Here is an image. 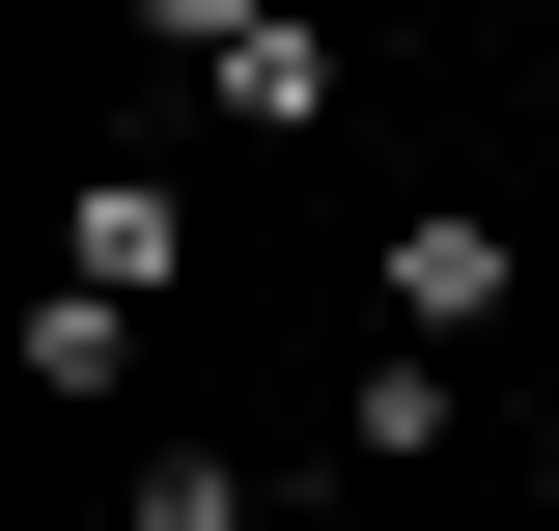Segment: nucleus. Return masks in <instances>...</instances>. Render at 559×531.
Returning <instances> with one entry per match:
<instances>
[{"instance_id": "1", "label": "nucleus", "mask_w": 559, "mask_h": 531, "mask_svg": "<svg viewBox=\"0 0 559 531\" xmlns=\"http://www.w3.org/2000/svg\"><path fill=\"white\" fill-rule=\"evenodd\" d=\"M57 280L168 308V280H197V197H168V168H84V197H57Z\"/></svg>"}, {"instance_id": "2", "label": "nucleus", "mask_w": 559, "mask_h": 531, "mask_svg": "<svg viewBox=\"0 0 559 531\" xmlns=\"http://www.w3.org/2000/svg\"><path fill=\"white\" fill-rule=\"evenodd\" d=\"M336 84H364V57H336V28H308V0H280V28H252V57H224V84H197V113H224V140H336Z\"/></svg>"}, {"instance_id": "3", "label": "nucleus", "mask_w": 559, "mask_h": 531, "mask_svg": "<svg viewBox=\"0 0 559 531\" xmlns=\"http://www.w3.org/2000/svg\"><path fill=\"white\" fill-rule=\"evenodd\" d=\"M392 335L476 364V335H503V224H392Z\"/></svg>"}, {"instance_id": "4", "label": "nucleus", "mask_w": 559, "mask_h": 531, "mask_svg": "<svg viewBox=\"0 0 559 531\" xmlns=\"http://www.w3.org/2000/svg\"><path fill=\"white\" fill-rule=\"evenodd\" d=\"M28 392H57V420H140V308H112V280H28Z\"/></svg>"}, {"instance_id": "5", "label": "nucleus", "mask_w": 559, "mask_h": 531, "mask_svg": "<svg viewBox=\"0 0 559 531\" xmlns=\"http://www.w3.org/2000/svg\"><path fill=\"white\" fill-rule=\"evenodd\" d=\"M112 531H252V475H224V448H140V504Z\"/></svg>"}, {"instance_id": "6", "label": "nucleus", "mask_w": 559, "mask_h": 531, "mask_svg": "<svg viewBox=\"0 0 559 531\" xmlns=\"http://www.w3.org/2000/svg\"><path fill=\"white\" fill-rule=\"evenodd\" d=\"M252 28H280V0H140V57H197V84L252 57Z\"/></svg>"}, {"instance_id": "7", "label": "nucleus", "mask_w": 559, "mask_h": 531, "mask_svg": "<svg viewBox=\"0 0 559 531\" xmlns=\"http://www.w3.org/2000/svg\"><path fill=\"white\" fill-rule=\"evenodd\" d=\"M503 504H532V531H559V420H532V475H503Z\"/></svg>"}, {"instance_id": "8", "label": "nucleus", "mask_w": 559, "mask_h": 531, "mask_svg": "<svg viewBox=\"0 0 559 531\" xmlns=\"http://www.w3.org/2000/svg\"><path fill=\"white\" fill-rule=\"evenodd\" d=\"M476 531H532V504H476Z\"/></svg>"}]
</instances>
